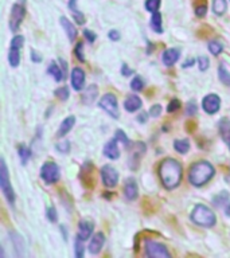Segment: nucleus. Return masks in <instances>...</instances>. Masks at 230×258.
Listing matches in <instances>:
<instances>
[{"mask_svg":"<svg viewBox=\"0 0 230 258\" xmlns=\"http://www.w3.org/2000/svg\"><path fill=\"white\" fill-rule=\"evenodd\" d=\"M121 76L123 77H131L135 74V72H133V69H131L127 63H123L121 64Z\"/></svg>","mask_w":230,"mask_h":258,"instance_id":"48","label":"nucleus"},{"mask_svg":"<svg viewBox=\"0 0 230 258\" xmlns=\"http://www.w3.org/2000/svg\"><path fill=\"white\" fill-rule=\"evenodd\" d=\"M93 231H94V223L90 219H81L78 222V231H77V237L82 239V241H86L93 235Z\"/></svg>","mask_w":230,"mask_h":258,"instance_id":"13","label":"nucleus"},{"mask_svg":"<svg viewBox=\"0 0 230 258\" xmlns=\"http://www.w3.org/2000/svg\"><path fill=\"white\" fill-rule=\"evenodd\" d=\"M190 148H191V144L187 139H178V140L174 141V149L181 155H186L190 151Z\"/></svg>","mask_w":230,"mask_h":258,"instance_id":"29","label":"nucleus"},{"mask_svg":"<svg viewBox=\"0 0 230 258\" xmlns=\"http://www.w3.org/2000/svg\"><path fill=\"white\" fill-rule=\"evenodd\" d=\"M23 43H24V36L23 35H15L11 39V44H10V47L23 48Z\"/></svg>","mask_w":230,"mask_h":258,"instance_id":"42","label":"nucleus"},{"mask_svg":"<svg viewBox=\"0 0 230 258\" xmlns=\"http://www.w3.org/2000/svg\"><path fill=\"white\" fill-rule=\"evenodd\" d=\"M181 58V51H179V48H175V47H169V48H165L163 54H161V62L164 66L167 68H171L174 64L177 63L178 60Z\"/></svg>","mask_w":230,"mask_h":258,"instance_id":"14","label":"nucleus"},{"mask_svg":"<svg viewBox=\"0 0 230 258\" xmlns=\"http://www.w3.org/2000/svg\"><path fill=\"white\" fill-rule=\"evenodd\" d=\"M82 239H80L78 237H76V241H74V254H76L77 258H82L85 254V245Z\"/></svg>","mask_w":230,"mask_h":258,"instance_id":"34","label":"nucleus"},{"mask_svg":"<svg viewBox=\"0 0 230 258\" xmlns=\"http://www.w3.org/2000/svg\"><path fill=\"white\" fill-rule=\"evenodd\" d=\"M104 156L110 159V160H117V159L120 157V149L117 147L116 137H114V139H110L108 143H105Z\"/></svg>","mask_w":230,"mask_h":258,"instance_id":"17","label":"nucleus"},{"mask_svg":"<svg viewBox=\"0 0 230 258\" xmlns=\"http://www.w3.org/2000/svg\"><path fill=\"white\" fill-rule=\"evenodd\" d=\"M46 218H47L48 222H51V223H56V222H58V213H56V209L54 206L47 207V210H46Z\"/></svg>","mask_w":230,"mask_h":258,"instance_id":"40","label":"nucleus"},{"mask_svg":"<svg viewBox=\"0 0 230 258\" xmlns=\"http://www.w3.org/2000/svg\"><path fill=\"white\" fill-rule=\"evenodd\" d=\"M148 116H149V113L140 112V114L136 117L137 122H140V124H145V122L148 121Z\"/></svg>","mask_w":230,"mask_h":258,"instance_id":"51","label":"nucleus"},{"mask_svg":"<svg viewBox=\"0 0 230 258\" xmlns=\"http://www.w3.org/2000/svg\"><path fill=\"white\" fill-rule=\"evenodd\" d=\"M74 54H76L77 59L80 62H85V55H84V43L82 42H78L74 47Z\"/></svg>","mask_w":230,"mask_h":258,"instance_id":"41","label":"nucleus"},{"mask_svg":"<svg viewBox=\"0 0 230 258\" xmlns=\"http://www.w3.org/2000/svg\"><path fill=\"white\" fill-rule=\"evenodd\" d=\"M215 175V168L211 163L206 160H199L191 164L189 169V181L194 187H203L207 184Z\"/></svg>","mask_w":230,"mask_h":258,"instance_id":"2","label":"nucleus"},{"mask_svg":"<svg viewBox=\"0 0 230 258\" xmlns=\"http://www.w3.org/2000/svg\"><path fill=\"white\" fill-rule=\"evenodd\" d=\"M161 110H163V109H161V105L155 104L149 108L148 113H149V116L152 117V118H157V117L161 114Z\"/></svg>","mask_w":230,"mask_h":258,"instance_id":"43","label":"nucleus"},{"mask_svg":"<svg viewBox=\"0 0 230 258\" xmlns=\"http://www.w3.org/2000/svg\"><path fill=\"white\" fill-rule=\"evenodd\" d=\"M82 32H84L85 39L88 40L89 43H94V40L97 39V34H96V32H93L92 30H89V28H85V30Z\"/></svg>","mask_w":230,"mask_h":258,"instance_id":"47","label":"nucleus"},{"mask_svg":"<svg viewBox=\"0 0 230 258\" xmlns=\"http://www.w3.org/2000/svg\"><path fill=\"white\" fill-rule=\"evenodd\" d=\"M60 23H61V26H62V28L65 30V32H66V35H68L69 40H70V42H74L77 38V35H78V31H77L76 26L73 24V22H70V20L66 18V16H61Z\"/></svg>","mask_w":230,"mask_h":258,"instance_id":"20","label":"nucleus"},{"mask_svg":"<svg viewBox=\"0 0 230 258\" xmlns=\"http://www.w3.org/2000/svg\"><path fill=\"white\" fill-rule=\"evenodd\" d=\"M195 63H197V59H195V58H189V59L185 60V62L182 63V68L189 69V68H191V66H194Z\"/></svg>","mask_w":230,"mask_h":258,"instance_id":"52","label":"nucleus"},{"mask_svg":"<svg viewBox=\"0 0 230 258\" xmlns=\"http://www.w3.org/2000/svg\"><path fill=\"white\" fill-rule=\"evenodd\" d=\"M144 254L145 257L149 258H169L171 253L165 245L153 239H145L144 242Z\"/></svg>","mask_w":230,"mask_h":258,"instance_id":"7","label":"nucleus"},{"mask_svg":"<svg viewBox=\"0 0 230 258\" xmlns=\"http://www.w3.org/2000/svg\"><path fill=\"white\" fill-rule=\"evenodd\" d=\"M70 148H72V144H70V141L66 140V139L58 141L55 144V149L60 153H62V155H66V153L70 152Z\"/></svg>","mask_w":230,"mask_h":258,"instance_id":"35","label":"nucleus"},{"mask_svg":"<svg viewBox=\"0 0 230 258\" xmlns=\"http://www.w3.org/2000/svg\"><path fill=\"white\" fill-rule=\"evenodd\" d=\"M114 137H116L117 141H120V143H123V144L125 145V147H128V145H131L132 143H131V140L128 139V136L125 135V132L123 131V129H117L116 133H114Z\"/></svg>","mask_w":230,"mask_h":258,"instance_id":"37","label":"nucleus"},{"mask_svg":"<svg viewBox=\"0 0 230 258\" xmlns=\"http://www.w3.org/2000/svg\"><path fill=\"white\" fill-rule=\"evenodd\" d=\"M0 188H2V192H3L4 198H6V201L8 202V205L14 207L15 206L16 195L11 185L10 175H8L7 163L4 160V157H2V160H0Z\"/></svg>","mask_w":230,"mask_h":258,"instance_id":"4","label":"nucleus"},{"mask_svg":"<svg viewBox=\"0 0 230 258\" xmlns=\"http://www.w3.org/2000/svg\"><path fill=\"white\" fill-rule=\"evenodd\" d=\"M30 58H31V60L34 63H40V62L43 60V56L40 55L36 50H31V55H30Z\"/></svg>","mask_w":230,"mask_h":258,"instance_id":"49","label":"nucleus"},{"mask_svg":"<svg viewBox=\"0 0 230 258\" xmlns=\"http://www.w3.org/2000/svg\"><path fill=\"white\" fill-rule=\"evenodd\" d=\"M58 62H60L61 68H62V72H64V74H65V78H66V77H68V62H66L64 58H60V59H58Z\"/></svg>","mask_w":230,"mask_h":258,"instance_id":"53","label":"nucleus"},{"mask_svg":"<svg viewBox=\"0 0 230 258\" xmlns=\"http://www.w3.org/2000/svg\"><path fill=\"white\" fill-rule=\"evenodd\" d=\"M191 222H194L195 225L199 227H205V229H211L217 223V215L213 210L210 209L209 206L198 203L191 211L190 215Z\"/></svg>","mask_w":230,"mask_h":258,"instance_id":"3","label":"nucleus"},{"mask_svg":"<svg viewBox=\"0 0 230 258\" xmlns=\"http://www.w3.org/2000/svg\"><path fill=\"white\" fill-rule=\"evenodd\" d=\"M97 97H98V88H97L96 85H89L82 92V94H81V101L85 105H92L94 104Z\"/></svg>","mask_w":230,"mask_h":258,"instance_id":"19","label":"nucleus"},{"mask_svg":"<svg viewBox=\"0 0 230 258\" xmlns=\"http://www.w3.org/2000/svg\"><path fill=\"white\" fill-rule=\"evenodd\" d=\"M159 177L164 188L175 189L183 177V167L177 159L167 157L159 164Z\"/></svg>","mask_w":230,"mask_h":258,"instance_id":"1","label":"nucleus"},{"mask_svg":"<svg viewBox=\"0 0 230 258\" xmlns=\"http://www.w3.org/2000/svg\"><path fill=\"white\" fill-rule=\"evenodd\" d=\"M77 3H78V0H69L68 2L69 10H72V11H76V10H78V8H77Z\"/></svg>","mask_w":230,"mask_h":258,"instance_id":"54","label":"nucleus"},{"mask_svg":"<svg viewBox=\"0 0 230 258\" xmlns=\"http://www.w3.org/2000/svg\"><path fill=\"white\" fill-rule=\"evenodd\" d=\"M194 14L197 18H205L206 14H207V6L205 4H201V6H197L195 10H194Z\"/></svg>","mask_w":230,"mask_h":258,"instance_id":"45","label":"nucleus"},{"mask_svg":"<svg viewBox=\"0 0 230 258\" xmlns=\"http://www.w3.org/2000/svg\"><path fill=\"white\" fill-rule=\"evenodd\" d=\"M185 110H186V114H187V116H195V114L198 113L197 102H195V101H193V100L189 101V102L186 104Z\"/></svg>","mask_w":230,"mask_h":258,"instance_id":"39","label":"nucleus"},{"mask_svg":"<svg viewBox=\"0 0 230 258\" xmlns=\"http://www.w3.org/2000/svg\"><path fill=\"white\" fill-rule=\"evenodd\" d=\"M20 50H22V48L10 47V52H8V62H10V66H11V68L15 69L19 66L20 59H22Z\"/></svg>","mask_w":230,"mask_h":258,"instance_id":"26","label":"nucleus"},{"mask_svg":"<svg viewBox=\"0 0 230 258\" xmlns=\"http://www.w3.org/2000/svg\"><path fill=\"white\" fill-rule=\"evenodd\" d=\"M47 73L56 81V82H61V81L66 80L64 72H62V68H61V64H58L56 62H54V60H51L50 64H48Z\"/></svg>","mask_w":230,"mask_h":258,"instance_id":"24","label":"nucleus"},{"mask_svg":"<svg viewBox=\"0 0 230 258\" xmlns=\"http://www.w3.org/2000/svg\"><path fill=\"white\" fill-rule=\"evenodd\" d=\"M26 16V3L24 0H18L12 4L11 12H10V30L12 32H18L20 24Z\"/></svg>","mask_w":230,"mask_h":258,"instance_id":"5","label":"nucleus"},{"mask_svg":"<svg viewBox=\"0 0 230 258\" xmlns=\"http://www.w3.org/2000/svg\"><path fill=\"white\" fill-rule=\"evenodd\" d=\"M197 64H198V69L201 70V72H206L207 69L210 68V59L209 56L206 55H201L199 58L197 59Z\"/></svg>","mask_w":230,"mask_h":258,"instance_id":"38","label":"nucleus"},{"mask_svg":"<svg viewBox=\"0 0 230 258\" xmlns=\"http://www.w3.org/2000/svg\"><path fill=\"white\" fill-rule=\"evenodd\" d=\"M179 108H182L181 101L178 100V98H172V101H169L168 106H167V112H168V113L177 112Z\"/></svg>","mask_w":230,"mask_h":258,"instance_id":"44","label":"nucleus"},{"mask_svg":"<svg viewBox=\"0 0 230 258\" xmlns=\"http://www.w3.org/2000/svg\"><path fill=\"white\" fill-rule=\"evenodd\" d=\"M160 6H161V0H145V3H144L145 10H147L149 14H153V12L159 11Z\"/></svg>","mask_w":230,"mask_h":258,"instance_id":"33","label":"nucleus"},{"mask_svg":"<svg viewBox=\"0 0 230 258\" xmlns=\"http://www.w3.org/2000/svg\"><path fill=\"white\" fill-rule=\"evenodd\" d=\"M74 125H76V116H68L64 121H62V122H61L56 136L65 137L69 132H70V131H72Z\"/></svg>","mask_w":230,"mask_h":258,"instance_id":"21","label":"nucleus"},{"mask_svg":"<svg viewBox=\"0 0 230 258\" xmlns=\"http://www.w3.org/2000/svg\"><path fill=\"white\" fill-rule=\"evenodd\" d=\"M10 235V241H11L12 246H14V250H15L16 257H23L24 255V241L23 238L20 237L19 233H16V231H10L8 233Z\"/></svg>","mask_w":230,"mask_h":258,"instance_id":"16","label":"nucleus"},{"mask_svg":"<svg viewBox=\"0 0 230 258\" xmlns=\"http://www.w3.org/2000/svg\"><path fill=\"white\" fill-rule=\"evenodd\" d=\"M85 80H86V76H85V72L81 68H74L70 73V82H72V88L76 90V92H81L84 90L85 88Z\"/></svg>","mask_w":230,"mask_h":258,"instance_id":"11","label":"nucleus"},{"mask_svg":"<svg viewBox=\"0 0 230 258\" xmlns=\"http://www.w3.org/2000/svg\"><path fill=\"white\" fill-rule=\"evenodd\" d=\"M123 191H124V197L127 201H136L137 197H139V187H137L136 179L135 177H127Z\"/></svg>","mask_w":230,"mask_h":258,"instance_id":"12","label":"nucleus"},{"mask_svg":"<svg viewBox=\"0 0 230 258\" xmlns=\"http://www.w3.org/2000/svg\"><path fill=\"white\" fill-rule=\"evenodd\" d=\"M143 106V101L139 96L136 94H129L124 101V109L128 113H135L137 110H140Z\"/></svg>","mask_w":230,"mask_h":258,"instance_id":"18","label":"nucleus"},{"mask_svg":"<svg viewBox=\"0 0 230 258\" xmlns=\"http://www.w3.org/2000/svg\"><path fill=\"white\" fill-rule=\"evenodd\" d=\"M54 96L61 101H68L69 97H70V90H69L68 86H61V88L54 90Z\"/></svg>","mask_w":230,"mask_h":258,"instance_id":"32","label":"nucleus"},{"mask_svg":"<svg viewBox=\"0 0 230 258\" xmlns=\"http://www.w3.org/2000/svg\"><path fill=\"white\" fill-rule=\"evenodd\" d=\"M104 243H105V235L104 233H96L92 237L90 242H89V246H88V250L90 254H98L102 250L104 247Z\"/></svg>","mask_w":230,"mask_h":258,"instance_id":"15","label":"nucleus"},{"mask_svg":"<svg viewBox=\"0 0 230 258\" xmlns=\"http://www.w3.org/2000/svg\"><path fill=\"white\" fill-rule=\"evenodd\" d=\"M149 26L152 28L153 32L156 34H163V18H161V14L159 11L151 14V20H149Z\"/></svg>","mask_w":230,"mask_h":258,"instance_id":"22","label":"nucleus"},{"mask_svg":"<svg viewBox=\"0 0 230 258\" xmlns=\"http://www.w3.org/2000/svg\"><path fill=\"white\" fill-rule=\"evenodd\" d=\"M73 12V19H74V22H76L77 24H80V26H82V24L85 23V15L82 14V12L80 11V10H76V11H72Z\"/></svg>","mask_w":230,"mask_h":258,"instance_id":"46","label":"nucleus"},{"mask_svg":"<svg viewBox=\"0 0 230 258\" xmlns=\"http://www.w3.org/2000/svg\"><path fill=\"white\" fill-rule=\"evenodd\" d=\"M131 89L133 92H140L144 89V80L140 76H135L131 81Z\"/></svg>","mask_w":230,"mask_h":258,"instance_id":"36","label":"nucleus"},{"mask_svg":"<svg viewBox=\"0 0 230 258\" xmlns=\"http://www.w3.org/2000/svg\"><path fill=\"white\" fill-rule=\"evenodd\" d=\"M18 155H19L20 163L23 165H26L28 163V160L31 159L32 149L28 148L26 144H20L19 148H18Z\"/></svg>","mask_w":230,"mask_h":258,"instance_id":"28","label":"nucleus"},{"mask_svg":"<svg viewBox=\"0 0 230 258\" xmlns=\"http://www.w3.org/2000/svg\"><path fill=\"white\" fill-rule=\"evenodd\" d=\"M98 108H101L105 113H108V116L117 120L120 117V109H119V102L117 97L113 93H106L101 97L98 101Z\"/></svg>","mask_w":230,"mask_h":258,"instance_id":"6","label":"nucleus"},{"mask_svg":"<svg viewBox=\"0 0 230 258\" xmlns=\"http://www.w3.org/2000/svg\"><path fill=\"white\" fill-rule=\"evenodd\" d=\"M202 109H203V112L210 114V116L218 113L219 109H221V97L215 94V93L206 94L203 97V100H202Z\"/></svg>","mask_w":230,"mask_h":258,"instance_id":"10","label":"nucleus"},{"mask_svg":"<svg viewBox=\"0 0 230 258\" xmlns=\"http://www.w3.org/2000/svg\"><path fill=\"white\" fill-rule=\"evenodd\" d=\"M207 48H209L210 54H213L214 56H218L223 51V44L218 40H210L209 44H207Z\"/></svg>","mask_w":230,"mask_h":258,"instance_id":"31","label":"nucleus"},{"mask_svg":"<svg viewBox=\"0 0 230 258\" xmlns=\"http://www.w3.org/2000/svg\"><path fill=\"white\" fill-rule=\"evenodd\" d=\"M218 129H219V133H221L222 139L225 141L227 147L230 149V120L229 118H222L219 122H218Z\"/></svg>","mask_w":230,"mask_h":258,"instance_id":"23","label":"nucleus"},{"mask_svg":"<svg viewBox=\"0 0 230 258\" xmlns=\"http://www.w3.org/2000/svg\"><path fill=\"white\" fill-rule=\"evenodd\" d=\"M211 10H213L214 15H225L226 11H227V2H226V0H213V3H211Z\"/></svg>","mask_w":230,"mask_h":258,"instance_id":"27","label":"nucleus"},{"mask_svg":"<svg viewBox=\"0 0 230 258\" xmlns=\"http://www.w3.org/2000/svg\"><path fill=\"white\" fill-rule=\"evenodd\" d=\"M61 177V169L56 163L54 161H46L43 165L40 167V179L46 183V184H54L60 180Z\"/></svg>","mask_w":230,"mask_h":258,"instance_id":"8","label":"nucleus"},{"mask_svg":"<svg viewBox=\"0 0 230 258\" xmlns=\"http://www.w3.org/2000/svg\"><path fill=\"white\" fill-rule=\"evenodd\" d=\"M225 215L226 217H230V202L225 206Z\"/></svg>","mask_w":230,"mask_h":258,"instance_id":"55","label":"nucleus"},{"mask_svg":"<svg viewBox=\"0 0 230 258\" xmlns=\"http://www.w3.org/2000/svg\"><path fill=\"white\" fill-rule=\"evenodd\" d=\"M108 38L112 40V42H117V40H120L121 35L117 30H110V31L108 32Z\"/></svg>","mask_w":230,"mask_h":258,"instance_id":"50","label":"nucleus"},{"mask_svg":"<svg viewBox=\"0 0 230 258\" xmlns=\"http://www.w3.org/2000/svg\"><path fill=\"white\" fill-rule=\"evenodd\" d=\"M218 78L222 84L230 86V68L225 63H219L218 66Z\"/></svg>","mask_w":230,"mask_h":258,"instance_id":"25","label":"nucleus"},{"mask_svg":"<svg viewBox=\"0 0 230 258\" xmlns=\"http://www.w3.org/2000/svg\"><path fill=\"white\" fill-rule=\"evenodd\" d=\"M101 173V180L104 183L105 187H108V188H113V187H116L117 183H119V172H117V169L110 164H105L102 165V168L100 169Z\"/></svg>","mask_w":230,"mask_h":258,"instance_id":"9","label":"nucleus"},{"mask_svg":"<svg viewBox=\"0 0 230 258\" xmlns=\"http://www.w3.org/2000/svg\"><path fill=\"white\" fill-rule=\"evenodd\" d=\"M230 195L227 191H221L219 194H217L215 197H213L211 202H213V205L215 207H222V206H226L229 203Z\"/></svg>","mask_w":230,"mask_h":258,"instance_id":"30","label":"nucleus"}]
</instances>
